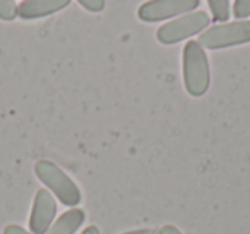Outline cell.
Listing matches in <instances>:
<instances>
[{
  "label": "cell",
  "mask_w": 250,
  "mask_h": 234,
  "mask_svg": "<svg viewBox=\"0 0 250 234\" xmlns=\"http://www.w3.org/2000/svg\"><path fill=\"white\" fill-rule=\"evenodd\" d=\"M182 69H184L185 91L192 98L204 96L211 86V67H209L208 53L197 41H188L184 46Z\"/></svg>",
  "instance_id": "obj_1"
},
{
  "label": "cell",
  "mask_w": 250,
  "mask_h": 234,
  "mask_svg": "<svg viewBox=\"0 0 250 234\" xmlns=\"http://www.w3.org/2000/svg\"><path fill=\"white\" fill-rule=\"evenodd\" d=\"M35 173L40 181L65 207H77L83 202V193H81L79 186L55 162L42 159L35 164Z\"/></svg>",
  "instance_id": "obj_2"
},
{
  "label": "cell",
  "mask_w": 250,
  "mask_h": 234,
  "mask_svg": "<svg viewBox=\"0 0 250 234\" xmlns=\"http://www.w3.org/2000/svg\"><path fill=\"white\" fill-rule=\"evenodd\" d=\"M209 24H211V16H208V12L194 11L160 26L156 31V38L161 45H177L184 39L201 35L209 28Z\"/></svg>",
  "instance_id": "obj_3"
},
{
  "label": "cell",
  "mask_w": 250,
  "mask_h": 234,
  "mask_svg": "<svg viewBox=\"0 0 250 234\" xmlns=\"http://www.w3.org/2000/svg\"><path fill=\"white\" fill-rule=\"evenodd\" d=\"M197 43L204 50H223L250 43V19L211 26L199 35Z\"/></svg>",
  "instance_id": "obj_4"
},
{
  "label": "cell",
  "mask_w": 250,
  "mask_h": 234,
  "mask_svg": "<svg viewBox=\"0 0 250 234\" xmlns=\"http://www.w3.org/2000/svg\"><path fill=\"white\" fill-rule=\"evenodd\" d=\"M199 5L201 0H147L137 9V18L143 22H161L194 12Z\"/></svg>",
  "instance_id": "obj_5"
},
{
  "label": "cell",
  "mask_w": 250,
  "mask_h": 234,
  "mask_svg": "<svg viewBox=\"0 0 250 234\" xmlns=\"http://www.w3.org/2000/svg\"><path fill=\"white\" fill-rule=\"evenodd\" d=\"M57 215V198L46 188H40L33 200L29 231L33 234H46Z\"/></svg>",
  "instance_id": "obj_6"
},
{
  "label": "cell",
  "mask_w": 250,
  "mask_h": 234,
  "mask_svg": "<svg viewBox=\"0 0 250 234\" xmlns=\"http://www.w3.org/2000/svg\"><path fill=\"white\" fill-rule=\"evenodd\" d=\"M69 4L70 0H22L18 5V18L24 21H36L63 11Z\"/></svg>",
  "instance_id": "obj_7"
},
{
  "label": "cell",
  "mask_w": 250,
  "mask_h": 234,
  "mask_svg": "<svg viewBox=\"0 0 250 234\" xmlns=\"http://www.w3.org/2000/svg\"><path fill=\"white\" fill-rule=\"evenodd\" d=\"M84 220H86V214L83 209H69L59 219L53 220L46 234H74L83 226Z\"/></svg>",
  "instance_id": "obj_8"
},
{
  "label": "cell",
  "mask_w": 250,
  "mask_h": 234,
  "mask_svg": "<svg viewBox=\"0 0 250 234\" xmlns=\"http://www.w3.org/2000/svg\"><path fill=\"white\" fill-rule=\"evenodd\" d=\"M209 11H211V18L214 22H226L231 16V5L229 0H208Z\"/></svg>",
  "instance_id": "obj_9"
},
{
  "label": "cell",
  "mask_w": 250,
  "mask_h": 234,
  "mask_svg": "<svg viewBox=\"0 0 250 234\" xmlns=\"http://www.w3.org/2000/svg\"><path fill=\"white\" fill-rule=\"evenodd\" d=\"M18 18V5L14 0H0V21H14Z\"/></svg>",
  "instance_id": "obj_10"
},
{
  "label": "cell",
  "mask_w": 250,
  "mask_h": 234,
  "mask_svg": "<svg viewBox=\"0 0 250 234\" xmlns=\"http://www.w3.org/2000/svg\"><path fill=\"white\" fill-rule=\"evenodd\" d=\"M231 12L238 21L249 19L250 18V0H235Z\"/></svg>",
  "instance_id": "obj_11"
},
{
  "label": "cell",
  "mask_w": 250,
  "mask_h": 234,
  "mask_svg": "<svg viewBox=\"0 0 250 234\" xmlns=\"http://www.w3.org/2000/svg\"><path fill=\"white\" fill-rule=\"evenodd\" d=\"M79 2L81 7H84L87 12H101L104 11V5H106V2L104 0H77Z\"/></svg>",
  "instance_id": "obj_12"
},
{
  "label": "cell",
  "mask_w": 250,
  "mask_h": 234,
  "mask_svg": "<svg viewBox=\"0 0 250 234\" xmlns=\"http://www.w3.org/2000/svg\"><path fill=\"white\" fill-rule=\"evenodd\" d=\"M4 234H33L31 231L24 229V227L21 226H16V224H11V226H7L4 229Z\"/></svg>",
  "instance_id": "obj_13"
},
{
  "label": "cell",
  "mask_w": 250,
  "mask_h": 234,
  "mask_svg": "<svg viewBox=\"0 0 250 234\" xmlns=\"http://www.w3.org/2000/svg\"><path fill=\"white\" fill-rule=\"evenodd\" d=\"M158 234H182V233H180V229H178V227L171 226V224H167V226L161 227Z\"/></svg>",
  "instance_id": "obj_14"
},
{
  "label": "cell",
  "mask_w": 250,
  "mask_h": 234,
  "mask_svg": "<svg viewBox=\"0 0 250 234\" xmlns=\"http://www.w3.org/2000/svg\"><path fill=\"white\" fill-rule=\"evenodd\" d=\"M122 234H156L153 229H139V231H129V233H122Z\"/></svg>",
  "instance_id": "obj_15"
},
{
  "label": "cell",
  "mask_w": 250,
  "mask_h": 234,
  "mask_svg": "<svg viewBox=\"0 0 250 234\" xmlns=\"http://www.w3.org/2000/svg\"><path fill=\"white\" fill-rule=\"evenodd\" d=\"M83 234H101L100 229H98L96 226H87L86 229L83 231Z\"/></svg>",
  "instance_id": "obj_16"
}]
</instances>
